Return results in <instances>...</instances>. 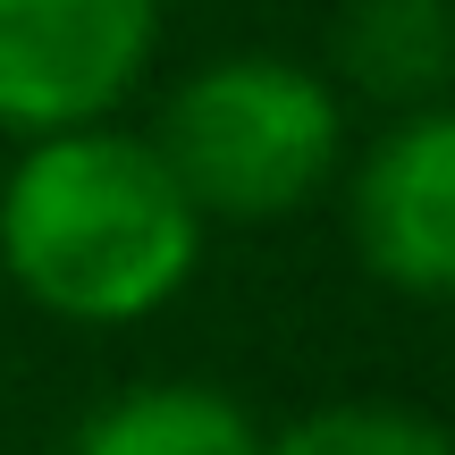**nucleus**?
Instances as JSON below:
<instances>
[{
	"label": "nucleus",
	"mask_w": 455,
	"mask_h": 455,
	"mask_svg": "<svg viewBox=\"0 0 455 455\" xmlns=\"http://www.w3.org/2000/svg\"><path fill=\"white\" fill-rule=\"evenodd\" d=\"M261 455H455V430L413 405H321L261 439Z\"/></svg>",
	"instance_id": "7"
},
{
	"label": "nucleus",
	"mask_w": 455,
	"mask_h": 455,
	"mask_svg": "<svg viewBox=\"0 0 455 455\" xmlns=\"http://www.w3.org/2000/svg\"><path fill=\"white\" fill-rule=\"evenodd\" d=\"M161 51V0H0V127L68 135L110 118Z\"/></svg>",
	"instance_id": "3"
},
{
	"label": "nucleus",
	"mask_w": 455,
	"mask_h": 455,
	"mask_svg": "<svg viewBox=\"0 0 455 455\" xmlns=\"http://www.w3.org/2000/svg\"><path fill=\"white\" fill-rule=\"evenodd\" d=\"M203 261V212L161 144L110 118L34 135L0 186V287L68 329H127L161 312Z\"/></svg>",
	"instance_id": "1"
},
{
	"label": "nucleus",
	"mask_w": 455,
	"mask_h": 455,
	"mask_svg": "<svg viewBox=\"0 0 455 455\" xmlns=\"http://www.w3.org/2000/svg\"><path fill=\"white\" fill-rule=\"evenodd\" d=\"M338 76L388 118L455 101V0H346Z\"/></svg>",
	"instance_id": "5"
},
{
	"label": "nucleus",
	"mask_w": 455,
	"mask_h": 455,
	"mask_svg": "<svg viewBox=\"0 0 455 455\" xmlns=\"http://www.w3.org/2000/svg\"><path fill=\"white\" fill-rule=\"evenodd\" d=\"M152 144L203 220H287L346 169V101L304 60L228 51L169 93Z\"/></svg>",
	"instance_id": "2"
},
{
	"label": "nucleus",
	"mask_w": 455,
	"mask_h": 455,
	"mask_svg": "<svg viewBox=\"0 0 455 455\" xmlns=\"http://www.w3.org/2000/svg\"><path fill=\"white\" fill-rule=\"evenodd\" d=\"M68 455H261V430L212 379H152L93 405Z\"/></svg>",
	"instance_id": "6"
},
{
	"label": "nucleus",
	"mask_w": 455,
	"mask_h": 455,
	"mask_svg": "<svg viewBox=\"0 0 455 455\" xmlns=\"http://www.w3.org/2000/svg\"><path fill=\"white\" fill-rule=\"evenodd\" d=\"M346 220L363 270H379L396 295L455 304V101L379 127L346 178Z\"/></svg>",
	"instance_id": "4"
}]
</instances>
